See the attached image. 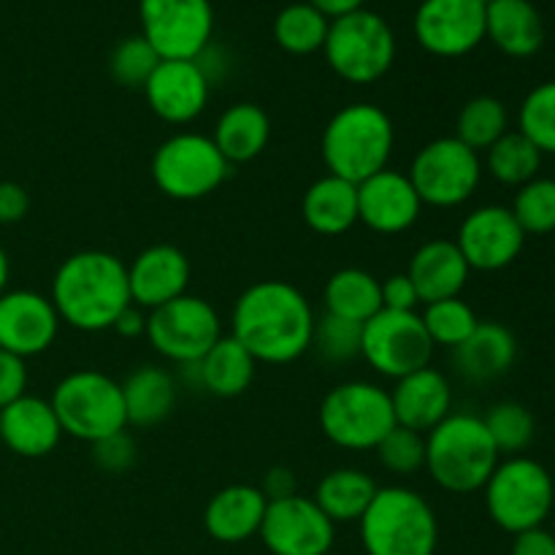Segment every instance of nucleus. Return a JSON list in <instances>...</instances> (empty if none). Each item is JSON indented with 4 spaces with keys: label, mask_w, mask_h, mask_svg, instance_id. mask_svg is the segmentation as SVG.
Wrapping results in <instances>:
<instances>
[{
    "label": "nucleus",
    "mask_w": 555,
    "mask_h": 555,
    "mask_svg": "<svg viewBox=\"0 0 555 555\" xmlns=\"http://www.w3.org/2000/svg\"><path fill=\"white\" fill-rule=\"evenodd\" d=\"M502 461L486 423L472 412H450L426 434V469L442 491L477 493Z\"/></svg>",
    "instance_id": "nucleus-4"
},
{
    "label": "nucleus",
    "mask_w": 555,
    "mask_h": 555,
    "mask_svg": "<svg viewBox=\"0 0 555 555\" xmlns=\"http://www.w3.org/2000/svg\"><path fill=\"white\" fill-rule=\"evenodd\" d=\"M482 155H486L482 157V171L491 173L499 184H507L515 190L540 177L542 157H545L520 130H507Z\"/></svg>",
    "instance_id": "nucleus-34"
},
{
    "label": "nucleus",
    "mask_w": 555,
    "mask_h": 555,
    "mask_svg": "<svg viewBox=\"0 0 555 555\" xmlns=\"http://www.w3.org/2000/svg\"><path fill=\"white\" fill-rule=\"evenodd\" d=\"M160 65V54L152 49V43L144 36H130L114 47L112 57H108V70L117 85L130 87V90H144L150 76Z\"/></svg>",
    "instance_id": "nucleus-42"
},
{
    "label": "nucleus",
    "mask_w": 555,
    "mask_h": 555,
    "mask_svg": "<svg viewBox=\"0 0 555 555\" xmlns=\"http://www.w3.org/2000/svg\"><path fill=\"white\" fill-rule=\"evenodd\" d=\"M361 339H363V325L352 323V320L336 318V314L325 312L323 318L314 325L312 336V350L323 358L331 366L339 363H350L361 358Z\"/></svg>",
    "instance_id": "nucleus-41"
},
{
    "label": "nucleus",
    "mask_w": 555,
    "mask_h": 555,
    "mask_svg": "<svg viewBox=\"0 0 555 555\" xmlns=\"http://www.w3.org/2000/svg\"><path fill=\"white\" fill-rule=\"evenodd\" d=\"M63 439L52 404L38 396H22L0 410V442L20 459H43Z\"/></svg>",
    "instance_id": "nucleus-23"
},
{
    "label": "nucleus",
    "mask_w": 555,
    "mask_h": 555,
    "mask_svg": "<svg viewBox=\"0 0 555 555\" xmlns=\"http://www.w3.org/2000/svg\"><path fill=\"white\" fill-rule=\"evenodd\" d=\"M379 466L396 477H412L426 469V434L396 426L383 442L374 448Z\"/></svg>",
    "instance_id": "nucleus-43"
},
{
    "label": "nucleus",
    "mask_w": 555,
    "mask_h": 555,
    "mask_svg": "<svg viewBox=\"0 0 555 555\" xmlns=\"http://www.w3.org/2000/svg\"><path fill=\"white\" fill-rule=\"evenodd\" d=\"M9 276H11V263H9V255L5 249L0 247V296L9 291Z\"/></svg>",
    "instance_id": "nucleus-52"
},
{
    "label": "nucleus",
    "mask_w": 555,
    "mask_h": 555,
    "mask_svg": "<svg viewBox=\"0 0 555 555\" xmlns=\"http://www.w3.org/2000/svg\"><path fill=\"white\" fill-rule=\"evenodd\" d=\"M258 537L271 555H328L336 540V524L312 496L269 502Z\"/></svg>",
    "instance_id": "nucleus-15"
},
{
    "label": "nucleus",
    "mask_w": 555,
    "mask_h": 555,
    "mask_svg": "<svg viewBox=\"0 0 555 555\" xmlns=\"http://www.w3.org/2000/svg\"><path fill=\"white\" fill-rule=\"evenodd\" d=\"M190 258L173 244H152L128 266L130 301L144 312L184 296L190 285Z\"/></svg>",
    "instance_id": "nucleus-21"
},
{
    "label": "nucleus",
    "mask_w": 555,
    "mask_h": 555,
    "mask_svg": "<svg viewBox=\"0 0 555 555\" xmlns=\"http://www.w3.org/2000/svg\"><path fill=\"white\" fill-rule=\"evenodd\" d=\"M271 119L258 103H233L220 114L211 141L231 166L249 163L269 146Z\"/></svg>",
    "instance_id": "nucleus-31"
},
{
    "label": "nucleus",
    "mask_w": 555,
    "mask_h": 555,
    "mask_svg": "<svg viewBox=\"0 0 555 555\" xmlns=\"http://www.w3.org/2000/svg\"><path fill=\"white\" fill-rule=\"evenodd\" d=\"M30 211V193L16 182H0V225L22 222Z\"/></svg>",
    "instance_id": "nucleus-47"
},
{
    "label": "nucleus",
    "mask_w": 555,
    "mask_h": 555,
    "mask_svg": "<svg viewBox=\"0 0 555 555\" xmlns=\"http://www.w3.org/2000/svg\"><path fill=\"white\" fill-rule=\"evenodd\" d=\"M513 555H555V534H551L545 526L515 534Z\"/></svg>",
    "instance_id": "nucleus-49"
},
{
    "label": "nucleus",
    "mask_w": 555,
    "mask_h": 555,
    "mask_svg": "<svg viewBox=\"0 0 555 555\" xmlns=\"http://www.w3.org/2000/svg\"><path fill=\"white\" fill-rule=\"evenodd\" d=\"M396 146L393 119L377 103L341 106L320 135V155L331 177L361 184L385 171Z\"/></svg>",
    "instance_id": "nucleus-3"
},
{
    "label": "nucleus",
    "mask_w": 555,
    "mask_h": 555,
    "mask_svg": "<svg viewBox=\"0 0 555 555\" xmlns=\"http://www.w3.org/2000/svg\"><path fill=\"white\" fill-rule=\"evenodd\" d=\"M152 182L166 198L201 201L215 193L231 173L211 135L173 133L152 155Z\"/></svg>",
    "instance_id": "nucleus-10"
},
{
    "label": "nucleus",
    "mask_w": 555,
    "mask_h": 555,
    "mask_svg": "<svg viewBox=\"0 0 555 555\" xmlns=\"http://www.w3.org/2000/svg\"><path fill=\"white\" fill-rule=\"evenodd\" d=\"M421 320L426 325L428 339L434 341V347H448L455 350L461 341H466L472 336V331L480 325L475 309L464 301L461 296L455 298H442V301L423 304Z\"/></svg>",
    "instance_id": "nucleus-37"
},
{
    "label": "nucleus",
    "mask_w": 555,
    "mask_h": 555,
    "mask_svg": "<svg viewBox=\"0 0 555 555\" xmlns=\"http://www.w3.org/2000/svg\"><path fill=\"white\" fill-rule=\"evenodd\" d=\"M320 431L341 450H374L396 428L390 393L374 383L352 379L325 393L318 410Z\"/></svg>",
    "instance_id": "nucleus-8"
},
{
    "label": "nucleus",
    "mask_w": 555,
    "mask_h": 555,
    "mask_svg": "<svg viewBox=\"0 0 555 555\" xmlns=\"http://www.w3.org/2000/svg\"><path fill=\"white\" fill-rule=\"evenodd\" d=\"M258 488L269 502H282V499H291L298 493V477L287 466H271L263 477V486Z\"/></svg>",
    "instance_id": "nucleus-48"
},
{
    "label": "nucleus",
    "mask_w": 555,
    "mask_h": 555,
    "mask_svg": "<svg viewBox=\"0 0 555 555\" xmlns=\"http://www.w3.org/2000/svg\"><path fill=\"white\" fill-rule=\"evenodd\" d=\"M518 130L542 152L555 155V79L537 85L518 108Z\"/></svg>",
    "instance_id": "nucleus-40"
},
{
    "label": "nucleus",
    "mask_w": 555,
    "mask_h": 555,
    "mask_svg": "<svg viewBox=\"0 0 555 555\" xmlns=\"http://www.w3.org/2000/svg\"><path fill=\"white\" fill-rule=\"evenodd\" d=\"M27 393L25 358L0 350V410Z\"/></svg>",
    "instance_id": "nucleus-46"
},
{
    "label": "nucleus",
    "mask_w": 555,
    "mask_h": 555,
    "mask_svg": "<svg viewBox=\"0 0 555 555\" xmlns=\"http://www.w3.org/2000/svg\"><path fill=\"white\" fill-rule=\"evenodd\" d=\"M49 301L60 323L81 334L112 331L130 307L128 266L106 249H81L68 255L52 276Z\"/></svg>",
    "instance_id": "nucleus-2"
},
{
    "label": "nucleus",
    "mask_w": 555,
    "mask_h": 555,
    "mask_svg": "<svg viewBox=\"0 0 555 555\" xmlns=\"http://www.w3.org/2000/svg\"><path fill=\"white\" fill-rule=\"evenodd\" d=\"M314 314L309 298L285 280H260L233 304L231 336L269 366H285L312 350Z\"/></svg>",
    "instance_id": "nucleus-1"
},
{
    "label": "nucleus",
    "mask_w": 555,
    "mask_h": 555,
    "mask_svg": "<svg viewBox=\"0 0 555 555\" xmlns=\"http://www.w3.org/2000/svg\"><path fill=\"white\" fill-rule=\"evenodd\" d=\"M60 318L49 296L38 291H5L0 296V350L20 358L47 352L60 334Z\"/></svg>",
    "instance_id": "nucleus-18"
},
{
    "label": "nucleus",
    "mask_w": 555,
    "mask_h": 555,
    "mask_svg": "<svg viewBox=\"0 0 555 555\" xmlns=\"http://www.w3.org/2000/svg\"><path fill=\"white\" fill-rule=\"evenodd\" d=\"M423 201L404 171H385L358 184V222L379 236H399L421 220Z\"/></svg>",
    "instance_id": "nucleus-20"
},
{
    "label": "nucleus",
    "mask_w": 555,
    "mask_h": 555,
    "mask_svg": "<svg viewBox=\"0 0 555 555\" xmlns=\"http://www.w3.org/2000/svg\"><path fill=\"white\" fill-rule=\"evenodd\" d=\"M323 54L331 70L350 85H374L396 60V36L388 22L369 9L331 20Z\"/></svg>",
    "instance_id": "nucleus-9"
},
{
    "label": "nucleus",
    "mask_w": 555,
    "mask_h": 555,
    "mask_svg": "<svg viewBox=\"0 0 555 555\" xmlns=\"http://www.w3.org/2000/svg\"><path fill=\"white\" fill-rule=\"evenodd\" d=\"M415 38L434 57H464L486 41V3L423 0L415 11Z\"/></svg>",
    "instance_id": "nucleus-16"
},
{
    "label": "nucleus",
    "mask_w": 555,
    "mask_h": 555,
    "mask_svg": "<svg viewBox=\"0 0 555 555\" xmlns=\"http://www.w3.org/2000/svg\"><path fill=\"white\" fill-rule=\"evenodd\" d=\"M509 130V112L499 98L477 95L461 106L455 119V139L475 150L477 155L491 150Z\"/></svg>",
    "instance_id": "nucleus-35"
},
{
    "label": "nucleus",
    "mask_w": 555,
    "mask_h": 555,
    "mask_svg": "<svg viewBox=\"0 0 555 555\" xmlns=\"http://www.w3.org/2000/svg\"><path fill=\"white\" fill-rule=\"evenodd\" d=\"M377 488L374 477L363 469L341 466L320 477L312 499L334 524H356L369 509Z\"/></svg>",
    "instance_id": "nucleus-32"
},
{
    "label": "nucleus",
    "mask_w": 555,
    "mask_h": 555,
    "mask_svg": "<svg viewBox=\"0 0 555 555\" xmlns=\"http://www.w3.org/2000/svg\"><path fill=\"white\" fill-rule=\"evenodd\" d=\"M119 388H122L128 426H160L177 406V379L168 369L155 366V363L133 369L119 383Z\"/></svg>",
    "instance_id": "nucleus-29"
},
{
    "label": "nucleus",
    "mask_w": 555,
    "mask_h": 555,
    "mask_svg": "<svg viewBox=\"0 0 555 555\" xmlns=\"http://www.w3.org/2000/svg\"><path fill=\"white\" fill-rule=\"evenodd\" d=\"M323 304L328 314L363 325L383 309L379 280L372 271L356 269V266L334 271L323 287Z\"/></svg>",
    "instance_id": "nucleus-33"
},
{
    "label": "nucleus",
    "mask_w": 555,
    "mask_h": 555,
    "mask_svg": "<svg viewBox=\"0 0 555 555\" xmlns=\"http://www.w3.org/2000/svg\"><path fill=\"white\" fill-rule=\"evenodd\" d=\"M488 434L502 455H520L531 442H534L537 423L534 415L526 404L518 401H499L482 415Z\"/></svg>",
    "instance_id": "nucleus-38"
},
{
    "label": "nucleus",
    "mask_w": 555,
    "mask_h": 555,
    "mask_svg": "<svg viewBox=\"0 0 555 555\" xmlns=\"http://www.w3.org/2000/svg\"><path fill=\"white\" fill-rule=\"evenodd\" d=\"M406 276L415 282L421 301L431 304L461 296V291L469 282L472 269L461 255L459 244L450 242V238H431L415 249Z\"/></svg>",
    "instance_id": "nucleus-26"
},
{
    "label": "nucleus",
    "mask_w": 555,
    "mask_h": 555,
    "mask_svg": "<svg viewBox=\"0 0 555 555\" xmlns=\"http://www.w3.org/2000/svg\"><path fill=\"white\" fill-rule=\"evenodd\" d=\"M307 3H312L314 9H318L320 14L328 16V20H339V16L363 9L366 0H307Z\"/></svg>",
    "instance_id": "nucleus-51"
},
{
    "label": "nucleus",
    "mask_w": 555,
    "mask_h": 555,
    "mask_svg": "<svg viewBox=\"0 0 555 555\" xmlns=\"http://www.w3.org/2000/svg\"><path fill=\"white\" fill-rule=\"evenodd\" d=\"M509 211L526 236H547L555 231V179L537 177L515 190Z\"/></svg>",
    "instance_id": "nucleus-39"
},
{
    "label": "nucleus",
    "mask_w": 555,
    "mask_h": 555,
    "mask_svg": "<svg viewBox=\"0 0 555 555\" xmlns=\"http://www.w3.org/2000/svg\"><path fill=\"white\" fill-rule=\"evenodd\" d=\"M328 27V16L320 14L312 3H291L276 14L274 38L285 52L307 57V54L323 52Z\"/></svg>",
    "instance_id": "nucleus-36"
},
{
    "label": "nucleus",
    "mask_w": 555,
    "mask_h": 555,
    "mask_svg": "<svg viewBox=\"0 0 555 555\" xmlns=\"http://www.w3.org/2000/svg\"><path fill=\"white\" fill-rule=\"evenodd\" d=\"M114 334H119L122 339H139V336L146 334V314L144 309L135 307V304H130L128 309H125L122 314L117 318V323H114Z\"/></svg>",
    "instance_id": "nucleus-50"
},
{
    "label": "nucleus",
    "mask_w": 555,
    "mask_h": 555,
    "mask_svg": "<svg viewBox=\"0 0 555 555\" xmlns=\"http://www.w3.org/2000/svg\"><path fill=\"white\" fill-rule=\"evenodd\" d=\"M390 404H393L396 426L428 434L453 412V388L439 369H417L396 379V388L390 390Z\"/></svg>",
    "instance_id": "nucleus-22"
},
{
    "label": "nucleus",
    "mask_w": 555,
    "mask_h": 555,
    "mask_svg": "<svg viewBox=\"0 0 555 555\" xmlns=\"http://www.w3.org/2000/svg\"><path fill=\"white\" fill-rule=\"evenodd\" d=\"M434 350L437 347L428 339L426 325L417 312L379 309L372 320L363 323L361 358L388 379H401L417 369L431 366Z\"/></svg>",
    "instance_id": "nucleus-13"
},
{
    "label": "nucleus",
    "mask_w": 555,
    "mask_h": 555,
    "mask_svg": "<svg viewBox=\"0 0 555 555\" xmlns=\"http://www.w3.org/2000/svg\"><path fill=\"white\" fill-rule=\"evenodd\" d=\"M144 336L157 356L177 366H190L198 363L225 334L217 309L206 298L184 293L146 314Z\"/></svg>",
    "instance_id": "nucleus-12"
},
{
    "label": "nucleus",
    "mask_w": 555,
    "mask_h": 555,
    "mask_svg": "<svg viewBox=\"0 0 555 555\" xmlns=\"http://www.w3.org/2000/svg\"><path fill=\"white\" fill-rule=\"evenodd\" d=\"M379 293H383V309H390V312H417V307L423 304L415 282L406 276V271L379 280Z\"/></svg>",
    "instance_id": "nucleus-45"
},
{
    "label": "nucleus",
    "mask_w": 555,
    "mask_h": 555,
    "mask_svg": "<svg viewBox=\"0 0 555 555\" xmlns=\"http://www.w3.org/2000/svg\"><path fill=\"white\" fill-rule=\"evenodd\" d=\"M139 20L160 60H195L215 30L209 0H139Z\"/></svg>",
    "instance_id": "nucleus-14"
},
{
    "label": "nucleus",
    "mask_w": 555,
    "mask_h": 555,
    "mask_svg": "<svg viewBox=\"0 0 555 555\" xmlns=\"http://www.w3.org/2000/svg\"><path fill=\"white\" fill-rule=\"evenodd\" d=\"M49 404L57 415L63 437L79 442L95 444L128 428L122 388L98 369H79L60 379Z\"/></svg>",
    "instance_id": "nucleus-6"
},
{
    "label": "nucleus",
    "mask_w": 555,
    "mask_h": 555,
    "mask_svg": "<svg viewBox=\"0 0 555 555\" xmlns=\"http://www.w3.org/2000/svg\"><path fill=\"white\" fill-rule=\"evenodd\" d=\"M90 448L92 461L106 475H122V472H128L135 464V453H139L133 437L128 431L112 434V437L101 439V442L90 444Z\"/></svg>",
    "instance_id": "nucleus-44"
},
{
    "label": "nucleus",
    "mask_w": 555,
    "mask_h": 555,
    "mask_svg": "<svg viewBox=\"0 0 555 555\" xmlns=\"http://www.w3.org/2000/svg\"><path fill=\"white\" fill-rule=\"evenodd\" d=\"M482 3H486V5H488V3H491V0H482Z\"/></svg>",
    "instance_id": "nucleus-53"
},
{
    "label": "nucleus",
    "mask_w": 555,
    "mask_h": 555,
    "mask_svg": "<svg viewBox=\"0 0 555 555\" xmlns=\"http://www.w3.org/2000/svg\"><path fill=\"white\" fill-rule=\"evenodd\" d=\"M301 215L318 236H341L358 222V184L325 173L304 193Z\"/></svg>",
    "instance_id": "nucleus-30"
},
{
    "label": "nucleus",
    "mask_w": 555,
    "mask_h": 555,
    "mask_svg": "<svg viewBox=\"0 0 555 555\" xmlns=\"http://www.w3.org/2000/svg\"><path fill=\"white\" fill-rule=\"evenodd\" d=\"M366 555H434L439 520L426 496L404 486L377 488L358 520Z\"/></svg>",
    "instance_id": "nucleus-5"
},
{
    "label": "nucleus",
    "mask_w": 555,
    "mask_h": 555,
    "mask_svg": "<svg viewBox=\"0 0 555 555\" xmlns=\"http://www.w3.org/2000/svg\"><path fill=\"white\" fill-rule=\"evenodd\" d=\"M482 496L493 524L515 537L545 526L547 515L553 513L555 486L547 466L540 461L529 455H509L499 461L488 477Z\"/></svg>",
    "instance_id": "nucleus-7"
},
{
    "label": "nucleus",
    "mask_w": 555,
    "mask_h": 555,
    "mask_svg": "<svg viewBox=\"0 0 555 555\" xmlns=\"http://www.w3.org/2000/svg\"><path fill=\"white\" fill-rule=\"evenodd\" d=\"M266 507H269V499L258 486H247V482L225 486L206 504V534L222 545H242V542L258 537Z\"/></svg>",
    "instance_id": "nucleus-24"
},
{
    "label": "nucleus",
    "mask_w": 555,
    "mask_h": 555,
    "mask_svg": "<svg viewBox=\"0 0 555 555\" xmlns=\"http://www.w3.org/2000/svg\"><path fill=\"white\" fill-rule=\"evenodd\" d=\"M486 38L507 57H531L545 43V22L531 0H491Z\"/></svg>",
    "instance_id": "nucleus-27"
},
{
    "label": "nucleus",
    "mask_w": 555,
    "mask_h": 555,
    "mask_svg": "<svg viewBox=\"0 0 555 555\" xmlns=\"http://www.w3.org/2000/svg\"><path fill=\"white\" fill-rule=\"evenodd\" d=\"M482 173V155L461 144L455 135H442L417 150L406 177L423 206L455 209L477 193Z\"/></svg>",
    "instance_id": "nucleus-11"
},
{
    "label": "nucleus",
    "mask_w": 555,
    "mask_h": 555,
    "mask_svg": "<svg viewBox=\"0 0 555 555\" xmlns=\"http://www.w3.org/2000/svg\"><path fill=\"white\" fill-rule=\"evenodd\" d=\"M453 352L455 374L466 383L486 385L504 377L518 358V339L504 323L480 320L472 336L461 341Z\"/></svg>",
    "instance_id": "nucleus-25"
},
{
    "label": "nucleus",
    "mask_w": 555,
    "mask_h": 555,
    "mask_svg": "<svg viewBox=\"0 0 555 555\" xmlns=\"http://www.w3.org/2000/svg\"><path fill=\"white\" fill-rule=\"evenodd\" d=\"M455 244L472 271H502L520 258L526 233L509 206L488 204L461 220Z\"/></svg>",
    "instance_id": "nucleus-17"
},
{
    "label": "nucleus",
    "mask_w": 555,
    "mask_h": 555,
    "mask_svg": "<svg viewBox=\"0 0 555 555\" xmlns=\"http://www.w3.org/2000/svg\"><path fill=\"white\" fill-rule=\"evenodd\" d=\"M198 388L217 399H236L255 383L258 361L233 336H222L198 363L182 366Z\"/></svg>",
    "instance_id": "nucleus-28"
},
{
    "label": "nucleus",
    "mask_w": 555,
    "mask_h": 555,
    "mask_svg": "<svg viewBox=\"0 0 555 555\" xmlns=\"http://www.w3.org/2000/svg\"><path fill=\"white\" fill-rule=\"evenodd\" d=\"M152 114L168 125H190L206 112L211 81L195 60H160L144 85Z\"/></svg>",
    "instance_id": "nucleus-19"
}]
</instances>
